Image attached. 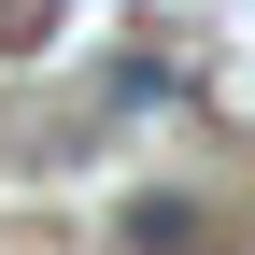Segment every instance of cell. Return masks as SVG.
I'll return each mask as SVG.
<instances>
[{"instance_id": "1", "label": "cell", "mask_w": 255, "mask_h": 255, "mask_svg": "<svg viewBox=\"0 0 255 255\" xmlns=\"http://www.w3.org/2000/svg\"><path fill=\"white\" fill-rule=\"evenodd\" d=\"M128 255H184V199H142L128 213Z\"/></svg>"}]
</instances>
